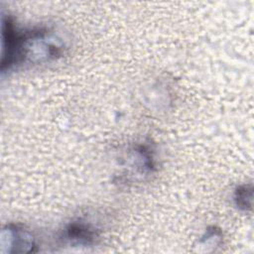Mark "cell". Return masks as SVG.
<instances>
[{
  "label": "cell",
  "mask_w": 254,
  "mask_h": 254,
  "mask_svg": "<svg viewBox=\"0 0 254 254\" xmlns=\"http://www.w3.org/2000/svg\"><path fill=\"white\" fill-rule=\"evenodd\" d=\"M1 246L7 248V252H30L33 251L34 239L32 234L25 228L9 224L1 233Z\"/></svg>",
  "instance_id": "6da1fadb"
},
{
  "label": "cell",
  "mask_w": 254,
  "mask_h": 254,
  "mask_svg": "<svg viewBox=\"0 0 254 254\" xmlns=\"http://www.w3.org/2000/svg\"><path fill=\"white\" fill-rule=\"evenodd\" d=\"M252 190L248 186H242L237 189L235 193V201L238 207L246 209L251 205Z\"/></svg>",
  "instance_id": "3957f363"
},
{
  "label": "cell",
  "mask_w": 254,
  "mask_h": 254,
  "mask_svg": "<svg viewBox=\"0 0 254 254\" xmlns=\"http://www.w3.org/2000/svg\"><path fill=\"white\" fill-rule=\"evenodd\" d=\"M96 236L94 228L80 220L71 222L65 229V237L72 243L89 245Z\"/></svg>",
  "instance_id": "7a4b0ae2"
}]
</instances>
